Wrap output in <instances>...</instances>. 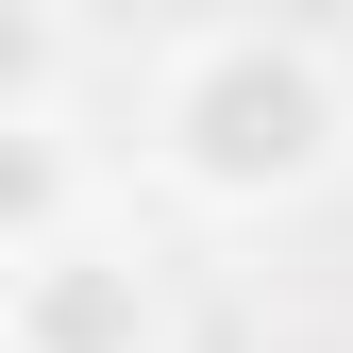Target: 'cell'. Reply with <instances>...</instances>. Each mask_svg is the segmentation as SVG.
<instances>
[{"label":"cell","instance_id":"obj_4","mask_svg":"<svg viewBox=\"0 0 353 353\" xmlns=\"http://www.w3.org/2000/svg\"><path fill=\"white\" fill-rule=\"evenodd\" d=\"M68 68H84V34L51 0H0V135L17 118H68Z\"/></svg>","mask_w":353,"mask_h":353},{"label":"cell","instance_id":"obj_2","mask_svg":"<svg viewBox=\"0 0 353 353\" xmlns=\"http://www.w3.org/2000/svg\"><path fill=\"white\" fill-rule=\"evenodd\" d=\"M0 353H168V270L84 219V236L0 270Z\"/></svg>","mask_w":353,"mask_h":353},{"label":"cell","instance_id":"obj_3","mask_svg":"<svg viewBox=\"0 0 353 353\" xmlns=\"http://www.w3.org/2000/svg\"><path fill=\"white\" fill-rule=\"evenodd\" d=\"M84 135L68 118H17V135H0V270H17V252H51V236H84Z\"/></svg>","mask_w":353,"mask_h":353},{"label":"cell","instance_id":"obj_1","mask_svg":"<svg viewBox=\"0 0 353 353\" xmlns=\"http://www.w3.org/2000/svg\"><path fill=\"white\" fill-rule=\"evenodd\" d=\"M152 168L202 219H286L353 168V51L303 17H202L152 51Z\"/></svg>","mask_w":353,"mask_h":353}]
</instances>
